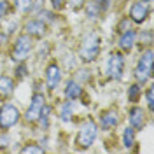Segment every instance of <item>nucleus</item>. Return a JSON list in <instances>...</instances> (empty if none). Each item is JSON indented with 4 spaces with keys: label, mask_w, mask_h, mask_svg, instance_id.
<instances>
[{
    "label": "nucleus",
    "mask_w": 154,
    "mask_h": 154,
    "mask_svg": "<svg viewBox=\"0 0 154 154\" xmlns=\"http://www.w3.org/2000/svg\"><path fill=\"white\" fill-rule=\"evenodd\" d=\"M138 95H140V86L138 84H133V86L130 88V91H128V100L130 102H137L138 100Z\"/></svg>",
    "instance_id": "obj_21"
},
{
    "label": "nucleus",
    "mask_w": 154,
    "mask_h": 154,
    "mask_svg": "<svg viewBox=\"0 0 154 154\" xmlns=\"http://www.w3.org/2000/svg\"><path fill=\"white\" fill-rule=\"evenodd\" d=\"M98 53H100V37L96 35L95 32H91V33H88L84 40H82V44H81V51H79V54H81V60L82 61H95L96 56H98Z\"/></svg>",
    "instance_id": "obj_1"
},
{
    "label": "nucleus",
    "mask_w": 154,
    "mask_h": 154,
    "mask_svg": "<svg viewBox=\"0 0 154 154\" xmlns=\"http://www.w3.org/2000/svg\"><path fill=\"white\" fill-rule=\"evenodd\" d=\"M147 105H149V110L152 112V109H154V103H152V88H149L147 89Z\"/></svg>",
    "instance_id": "obj_26"
},
{
    "label": "nucleus",
    "mask_w": 154,
    "mask_h": 154,
    "mask_svg": "<svg viewBox=\"0 0 154 154\" xmlns=\"http://www.w3.org/2000/svg\"><path fill=\"white\" fill-rule=\"evenodd\" d=\"M123 70H125V56L121 53H112L109 61H107V72L110 79H121L123 77Z\"/></svg>",
    "instance_id": "obj_5"
},
{
    "label": "nucleus",
    "mask_w": 154,
    "mask_h": 154,
    "mask_svg": "<svg viewBox=\"0 0 154 154\" xmlns=\"http://www.w3.org/2000/svg\"><path fill=\"white\" fill-rule=\"evenodd\" d=\"M96 133H98V126H96V123L93 121V119H88L86 123L81 126L79 133H77V138H75L77 145L82 147V149L89 147V145L95 142Z\"/></svg>",
    "instance_id": "obj_3"
},
{
    "label": "nucleus",
    "mask_w": 154,
    "mask_h": 154,
    "mask_svg": "<svg viewBox=\"0 0 154 154\" xmlns=\"http://www.w3.org/2000/svg\"><path fill=\"white\" fill-rule=\"evenodd\" d=\"M144 2H152V0H144Z\"/></svg>",
    "instance_id": "obj_32"
},
{
    "label": "nucleus",
    "mask_w": 154,
    "mask_h": 154,
    "mask_svg": "<svg viewBox=\"0 0 154 154\" xmlns=\"http://www.w3.org/2000/svg\"><path fill=\"white\" fill-rule=\"evenodd\" d=\"M72 112H74V102H72V100H68V102H65V103L61 105L60 117H61L63 121H70V119H72Z\"/></svg>",
    "instance_id": "obj_16"
},
{
    "label": "nucleus",
    "mask_w": 154,
    "mask_h": 154,
    "mask_svg": "<svg viewBox=\"0 0 154 154\" xmlns=\"http://www.w3.org/2000/svg\"><path fill=\"white\" fill-rule=\"evenodd\" d=\"M26 33L33 37H44L46 33V23L42 19H32L26 23Z\"/></svg>",
    "instance_id": "obj_10"
},
{
    "label": "nucleus",
    "mask_w": 154,
    "mask_h": 154,
    "mask_svg": "<svg viewBox=\"0 0 154 154\" xmlns=\"http://www.w3.org/2000/svg\"><path fill=\"white\" fill-rule=\"evenodd\" d=\"M152 61H154V54H152V49H147L144 54L140 56V61L135 68V77L138 82L144 84L147 79L152 77Z\"/></svg>",
    "instance_id": "obj_2"
},
{
    "label": "nucleus",
    "mask_w": 154,
    "mask_h": 154,
    "mask_svg": "<svg viewBox=\"0 0 154 154\" xmlns=\"http://www.w3.org/2000/svg\"><path fill=\"white\" fill-rule=\"evenodd\" d=\"M49 112H51V109L48 105L42 107V110H40V116H38V119H40V123L44 125V128H48L49 125Z\"/></svg>",
    "instance_id": "obj_19"
},
{
    "label": "nucleus",
    "mask_w": 154,
    "mask_h": 154,
    "mask_svg": "<svg viewBox=\"0 0 154 154\" xmlns=\"http://www.w3.org/2000/svg\"><path fill=\"white\" fill-rule=\"evenodd\" d=\"M123 142H125V147H133L135 144V130L133 128H126L125 133H123Z\"/></svg>",
    "instance_id": "obj_17"
},
{
    "label": "nucleus",
    "mask_w": 154,
    "mask_h": 154,
    "mask_svg": "<svg viewBox=\"0 0 154 154\" xmlns=\"http://www.w3.org/2000/svg\"><path fill=\"white\" fill-rule=\"evenodd\" d=\"M23 152H44V149L38 145H26V147H23Z\"/></svg>",
    "instance_id": "obj_24"
},
{
    "label": "nucleus",
    "mask_w": 154,
    "mask_h": 154,
    "mask_svg": "<svg viewBox=\"0 0 154 154\" xmlns=\"http://www.w3.org/2000/svg\"><path fill=\"white\" fill-rule=\"evenodd\" d=\"M32 0H16V7H18V11H21V12H28L30 9H32Z\"/></svg>",
    "instance_id": "obj_20"
},
{
    "label": "nucleus",
    "mask_w": 154,
    "mask_h": 154,
    "mask_svg": "<svg viewBox=\"0 0 154 154\" xmlns=\"http://www.w3.org/2000/svg\"><path fill=\"white\" fill-rule=\"evenodd\" d=\"M133 44H135V32L128 28L119 37V46H121V49H125V51H131L133 49Z\"/></svg>",
    "instance_id": "obj_12"
},
{
    "label": "nucleus",
    "mask_w": 154,
    "mask_h": 154,
    "mask_svg": "<svg viewBox=\"0 0 154 154\" xmlns=\"http://www.w3.org/2000/svg\"><path fill=\"white\" fill-rule=\"evenodd\" d=\"M60 81H61V70L58 65H49L48 70H46V82H48V88L49 89H54V88L60 84Z\"/></svg>",
    "instance_id": "obj_9"
},
{
    "label": "nucleus",
    "mask_w": 154,
    "mask_h": 154,
    "mask_svg": "<svg viewBox=\"0 0 154 154\" xmlns=\"http://www.w3.org/2000/svg\"><path fill=\"white\" fill-rule=\"evenodd\" d=\"M86 12L89 18H96V16H100V7H98V4L96 2H89L86 5Z\"/></svg>",
    "instance_id": "obj_18"
},
{
    "label": "nucleus",
    "mask_w": 154,
    "mask_h": 154,
    "mask_svg": "<svg viewBox=\"0 0 154 154\" xmlns=\"http://www.w3.org/2000/svg\"><path fill=\"white\" fill-rule=\"evenodd\" d=\"M128 28H130V23H128V19H123V21L119 23V30H117V32H119V33H123V32H126Z\"/></svg>",
    "instance_id": "obj_27"
},
{
    "label": "nucleus",
    "mask_w": 154,
    "mask_h": 154,
    "mask_svg": "<svg viewBox=\"0 0 154 154\" xmlns=\"http://www.w3.org/2000/svg\"><path fill=\"white\" fill-rule=\"evenodd\" d=\"M119 123V116L117 112H105V114L102 116V119H100V125L103 130H110V128H116Z\"/></svg>",
    "instance_id": "obj_15"
},
{
    "label": "nucleus",
    "mask_w": 154,
    "mask_h": 154,
    "mask_svg": "<svg viewBox=\"0 0 154 154\" xmlns=\"http://www.w3.org/2000/svg\"><path fill=\"white\" fill-rule=\"evenodd\" d=\"M30 49H32V38H30V35H19L16 38V44H14L12 60L14 61H23L25 58L28 56Z\"/></svg>",
    "instance_id": "obj_6"
},
{
    "label": "nucleus",
    "mask_w": 154,
    "mask_h": 154,
    "mask_svg": "<svg viewBox=\"0 0 154 154\" xmlns=\"http://www.w3.org/2000/svg\"><path fill=\"white\" fill-rule=\"evenodd\" d=\"M149 16V5L147 2H135L130 9V18L135 23H144Z\"/></svg>",
    "instance_id": "obj_8"
},
{
    "label": "nucleus",
    "mask_w": 154,
    "mask_h": 154,
    "mask_svg": "<svg viewBox=\"0 0 154 154\" xmlns=\"http://www.w3.org/2000/svg\"><path fill=\"white\" fill-rule=\"evenodd\" d=\"M130 123H131V128L133 130H142L145 125V119H144V112H142V109H138V107H135L130 110Z\"/></svg>",
    "instance_id": "obj_11"
},
{
    "label": "nucleus",
    "mask_w": 154,
    "mask_h": 154,
    "mask_svg": "<svg viewBox=\"0 0 154 154\" xmlns=\"http://www.w3.org/2000/svg\"><path fill=\"white\" fill-rule=\"evenodd\" d=\"M16 72H18V77H25L26 75V67H25V65H19V67L16 68Z\"/></svg>",
    "instance_id": "obj_29"
},
{
    "label": "nucleus",
    "mask_w": 154,
    "mask_h": 154,
    "mask_svg": "<svg viewBox=\"0 0 154 154\" xmlns=\"http://www.w3.org/2000/svg\"><path fill=\"white\" fill-rule=\"evenodd\" d=\"M40 16H46V19H48V21H54V16H53V12L42 11V12H40Z\"/></svg>",
    "instance_id": "obj_30"
},
{
    "label": "nucleus",
    "mask_w": 154,
    "mask_h": 154,
    "mask_svg": "<svg viewBox=\"0 0 154 154\" xmlns=\"http://www.w3.org/2000/svg\"><path fill=\"white\" fill-rule=\"evenodd\" d=\"M44 100H46V98H44L42 93H35V95H33L32 103H30L28 110H26V114H25V117H26V121H28V123H35V121H38L40 110H42V107L46 105V102H44Z\"/></svg>",
    "instance_id": "obj_7"
},
{
    "label": "nucleus",
    "mask_w": 154,
    "mask_h": 154,
    "mask_svg": "<svg viewBox=\"0 0 154 154\" xmlns=\"http://www.w3.org/2000/svg\"><path fill=\"white\" fill-rule=\"evenodd\" d=\"M19 121V110L12 103H5L0 107V128L9 130Z\"/></svg>",
    "instance_id": "obj_4"
},
{
    "label": "nucleus",
    "mask_w": 154,
    "mask_h": 154,
    "mask_svg": "<svg viewBox=\"0 0 154 154\" xmlns=\"http://www.w3.org/2000/svg\"><path fill=\"white\" fill-rule=\"evenodd\" d=\"M96 4H98V7H100V11H105L107 7H109V0H95Z\"/></svg>",
    "instance_id": "obj_28"
},
{
    "label": "nucleus",
    "mask_w": 154,
    "mask_h": 154,
    "mask_svg": "<svg viewBox=\"0 0 154 154\" xmlns=\"http://www.w3.org/2000/svg\"><path fill=\"white\" fill-rule=\"evenodd\" d=\"M9 14V2L0 0V16H7Z\"/></svg>",
    "instance_id": "obj_23"
},
{
    "label": "nucleus",
    "mask_w": 154,
    "mask_h": 154,
    "mask_svg": "<svg viewBox=\"0 0 154 154\" xmlns=\"http://www.w3.org/2000/svg\"><path fill=\"white\" fill-rule=\"evenodd\" d=\"M82 95V88L77 84L75 81H68L67 86H65V96H67V100H77L79 96Z\"/></svg>",
    "instance_id": "obj_13"
},
{
    "label": "nucleus",
    "mask_w": 154,
    "mask_h": 154,
    "mask_svg": "<svg viewBox=\"0 0 154 154\" xmlns=\"http://www.w3.org/2000/svg\"><path fill=\"white\" fill-rule=\"evenodd\" d=\"M86 0H68V5L72 7V11H79L82 5H84Z\"/></svg>",
    "instance_id": "obj_22"
},
{
    "label": "nucleus",
    "mask_w": 154,
    "mask_h": 154,
    "mask_svg": "<svg viewBox=\"0 0 154 154\" xmlns=\"http://www.w3.org/2000/svg\"><path fill=\"white\" fill-rule=\"evenodd\" d=\"M14 91V81L11 77L4 75L0 77V98H7V96L12 95Z\"/></svg>",
    "instance_id": "obj_14"
},
{
    "label": "nucleus",
    "mask_w": 154,
    "mask_h": 154,
    "mask_svg": "<svg viewBox=\"0 0 154 154\" xmlns=\"http://www.w3.org/2000/svg\"><path fill=\"white\" fill-rule=\"evenodd\" d=\"M11 144V138L7 135H0V149H7Z\"/></svg>",
    "instance_id": "obj_25"
},
{
    "label": "nucleus",
    "mask_w": 154,
    "mask_h": 154,
    "mask_svg": "<svg viewBox=\"0 0 154 154\" xmlns=\"http://www.w3.org/2000/svg\"><path fill=\"white\" fill-rule=\"evenodd\" d=\"M63 2H65V0H53V5H54L56 9H61V7H63Z\"/></svg>",
    "instance_id": "obj_31"
}]
</instances>
